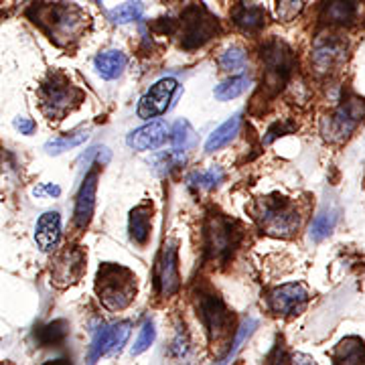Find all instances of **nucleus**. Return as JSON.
I'll list each match as a JSON object with an SVG mask.
<instances>
[{"mask_svg": "<svg viewBox=\"0 0 365 365\" xmlns=\"http://www.w3.org/2000/svg\"><path fill=\"white\" fill-rule=\"evenodd\" d=\"M26 16L59 47L76 43L90 23L88 13L73 2H35L26 9Z\"/></svg>", "mask_w": 365, "mask_h": 365, "instance_id": "1", "label": "nucleus"}, {"mask_svg": "<svg viewBox=\"0 0 365 365\" xmlns=\"http://www.w3.org/2000/svg\"><path fill=\"white\" fill-rule=\"evenodd\" d=\"M252 213L264 234L274 237H292L299 232V209L287 197H262L254 203Z\"/></svg>", "mask_w": 365, "mask_h": 365, "instance_id": "2", "label": "nucleus"}, {"mask_svg": "<svg viewBox=\"0 0 365 365\" xmlns=\"http://www.w3.org/2000/svg\"><path fill=\"white\" fill-rule=\"evenodd\" d=\"M205 237V260L215 264H225L234 256L235 248L242 242L240 223L225 217L223 213L211 211L203 225Z\"/></svg>", "mask_w": 365, "mask_h": 365, "instance_id": "3", "label": "nucleus"}, {"mask_svg": "<svg viewBox=\"0 0 365 365\" xmlns=\"http://www.w3.org/2000/svg\"><path fill=\"white\" fill-rule=\"evenodd\" d=\"M134 274L128 268H122L116 264H104L98 272V297L106 309L122 311L126 309L136 294Z\"/></svg>", "mask_w": 365, "mask_h": 365, "instance_id": "4", "label": "nucleus"}, {"mask_svg": "<svg viewBox=\"0 0 365 365\" xmlns=\"http://www.w3.org/2000/svg\"><path fill=\"white\" fill-rule=\"evenodd\" d=\"M41 110L49 120H61L83 100V93L63 73H49L39 88Z\"/></svg>", "mask_w": 365, "mask_h": 365, "instance_id": "5", "label": "nucleus"}, {"mask_svg": "<svg viewBox=\"0 0 365 365\" xmlns=\"http://www.w3.org/2000/svg\"><path fill=\"white\" fill-rule=\"evenodd\" d=\"M181 35L182 49H197L213 39L220 31V23L203 4H191L181 14V23H177L175 33Z\"/></svg>", "mask_w": 365, "mask_h": 365, "instance_id": "6", "label": "nucleus"}, {"mask_svg": "<svg viewBox=\"0 0 365 365\" xmlns=\"http://www.w3.org/2000/svg\"><path fill=\"white\" fill-rule=\"evenodd\" d=\"M262 63H264V90L268 96H274L282 90L287 83L292 67H294V53L290 51L287 43L270 41L262 49Z\"/></svg>", "mask_w": 365, "mask_h": 365, "instance_id": "7", "label": "nucleus"}, {"mask_svg": "<svg viewBox=\"0 0 365 365\" xmlns=\"http://www.w3.org/2000/svg\"><path fill=\"white\" fill-rule=\"evenodd\" d=\"M365 120V102L357 96H349L335 110L333 116L323 120V136L331 143H341L351 136V132Z\"/></svg>", "mask_w": 365, "mask_h": 365, "instance_id": "8", "label": "nucleus"}, {"mask_svg": "<svg viewBox=\"0 0 365 365\" xmlns=\"http://www.w3.org/2000/svg\"><path fill=\"white\" fill-rule=\"evenodd\" d=\"M197 311L203 319V325L207 329L211 343L227 337L230 325H232V313L225 309L223 300L209 290H201L197 294Z\"/></svg>", "mask_w": 365, "mask_h": 365, "instance_id": "9", "label": "nucleus"}, {"mask_svg": "<svg viewBox=\"0 0 365 365\" xmlns=\"http://www.w3.org/2000/svg\"><path fill=\"white\" fill-rule=\"evenodd\" d=\"M155 284L160 297H173L179 287V262H177V242L169 240L158 254L157 266H155Z\"/></svg>", "mask_w": 365, "mask_h": 365, "instance_id": "10", "label": "nucleus"}, {"mask_svg": "<svg viewBox=\"0 0 365 365\" xmlns=\"http://www.w3.org/2000/svg\"><path fill=\"white\" fill-rule=\"evenodd\" d=\"M309 302V292L302 284L290 282V284H282V287L274 288L268 294V307L274 314H299L304 304Z\"/></svg>", "mask_w": 365, "mask_h": 365, "instance_id": "11", "label": "nucleus"}, {"mask_svg": "<svg viewBox=\"0 0 365 365\" xmlns=\"http://www.w3.org/2000/svg\"><path fill=\"white\" fill-rule=\"evenodd\" d=\"M175 91H177V79L165 78L157 81L140 98V102H138V116L148 120V118H157L163 112H167Z\"/></svg>", "mask_w": 365, "mask_h": 365, "instance_id": "12", "label": "nucleus"}, {"mask_svg": "<svg viewBox=\"0 0 365 365\" xmlns=\"http://www.w3.org/2000/svg\"><path fill=\"white\" fill-rule=\"evenodd\" d=\"M86 270V254L79 248L66 250L53 264V282L57 287L73 284Z\"/></svg>", "mask_w": 365, "mask_h": 365, "instance_id": "13", "label": "nucleus"}, {"mask_svg": "<svg viewBox=\"0 0 365 365\" xmlns=\"http://www.w3.org/2000/svg\"><path fill=\"white\" fill-rule=\"evenodd\" d=\"M361 0H325L321 19L325 25L351 26L359 21Z\"/></svg>", "mask_w": 365, "mask_h": 365, "instance_id": "14", "label": "nucleus"}, {"mask_svg": "<svg viewBox=\"0 0 365 365\" xmlns=\"http://www.w3.org/2000/svg\"><path fill=\"white\" fill-rule=\"evenodd\" d=\"M347 45L345 41H341L337 35H321L317 37L313 47V63L319 71H327L335 63H339L345 59Z\"/></svg>", "mask_w": 365, "mask_h": 365, "instance_id": "15", "label": "nucleus"}, {"mask_svg": "<svg viewBox=\"0 0 365 365\" xmlns=\"http://www.w3.org/2000/svg\"><path fill=\"white\" fill-rule=\"evenodd\" d=\"M170 136L169 126L167 122L163 120H155V122H148L140 128L132 130L126 136V144L134 148V150H155L160 144L165 143Z\"/></svg>", "mask_w": 365, "mask_h": 365, "instance_id": "16", "label": "nucleus"}, {"mask_svg": "<svg viewBox=\"0 0 365 365\" xmlns=\"http://www.w3.org/2000/svg\"><path fill=\"white\" fill-rule=\"evenodd\" d=\"M96 189H98V169H91L79 187L78 199H76V227L86 230L91 222L93 207H96Z\"/></svg>", "mask_w": 365, "mask_h": 365, "instance_id": "17", "label": "nucleus"}, {"mask_svg": "<svg viewBox=\"0 0 365 365\" xmlns=\"http://www.w3.org/2000/svg\"><path fill=\"white\" fill-rule=\"evenodd\" d=\"M61 237V215L57 211H45L35 227V240L41 252L49 254L57 248Z\"/></svg>", "mask_w": 365, "mask_h": 365, "instance_id": "18", "label": "nucleus"}, {"mask_svg": "<svg viewBox=\"0 0 365 365\" xmlns=\"http://www.w3.org/2000/svg\"><path fill=\"white\" fill-rule=\"evenodd\" d=\"M232 19L242 31L254 33L266 25V11L258 4H237L232 13Z\"/></svg>", "mask_w": 365, "mask_h": 365, "instance_id": "19", "label": "nucleus"}, {"mask_svg": "<svg viewBox=\"0 0 365 365\" xmlns=\"http://www.w3.org/2000/svg\"><path fill=\"white\" fill-rule=\"evenodd\" d=\"M150 222H153V207L148 203H143L138 207L130 211V222H128V230H130V237L144 246L148 242L150 235Z\"/></svg>", "mask_w": 365, "mask_h": 365, "instance_id": "20", "label": "nucleus"}, {"mask_svg": "<svg viewBox=\"0 0 365 365\" xmlns=\"http://www.w3.org/2000/svg\"><path fill=\"white\" fill-rule=\"evenodd\" d=\"M93 66H96V71L104 79H116L122 76V71L126 67V55L122 51H116V49H110V51L96 55Z\"/></svg>", "mask_w": 365, "mask_h": 365, "instance_id": "21", "label": "nucleus"}, {"mask_svg": "<svg viewBox=\"0 0 365 365\" xmlns=\"http://www.w3.org/2000/svg\"><path fill=\"white\" fill-rule=\"evenodd\" d=\"M240 126H242V116L240 114H235L230 120H225L220 128H215V130L209 134L207 143H205V150L207 153H215V150H220L223 148L225 144H230L235 138V134L240 130Z\"/></svg>", "mask_w": 365, "mask_h": 365, "instance_id": "22", "label": "nucleus"}, {"mask_svg": "<svg viewBox=\"0 0 365 365\" xmlns=\"http://www.w3.org/2000/svg\"><path fill=\"white\" fill-rule=\"evenodd\" d=\"M335 364H365V345L359 337H347L337 345L333 353Z\"/></svg>", "mask_w": 365, "mask_h": 365, "instance_id": "23", "label": "nucleus"}, {"mask_svg": "<svg viewBox=\"0 0 365 365\" xmlns=\"http://www.w3.org/2000/svg\"><path fill=\"white\" fill-rule=\"evenodd\" d=\"M112 341H114V325H102L98 327L93 331V337H91V345H90V353H88V361L90 364H96L102 355L110 353L112 349Z\"/></svg>", "mask_w": 365, "mask_h": 365, "instance_id": "24", "label": "nucleus"}, {"mask_svg": "<svg viewBox=\"0 0 365 365\" xmlns=\"http://www.w3.org/2000/svg\"><path fill=\"white\" fill-rule=\"evenodd\" d=\"M144 14V4L138 0H130V2H124L116 9H112L108 16L114 25H128L134 21H140Z\"/></svg>", "mask_w": 365, "mask_h": 365, "instance_id": "25", "label": "nucleus"}, {"mask_svg": "<svg viewBox=\"0 0 365 365\" xmlns=\"http://www.w3.org/2000/svg\"><path fill=\"white\" fill-rule=\"evenodd\" d=\"M88 138H90V132L88 130L71 132V134H66V136H61V138L49 140V143L45 144V150H47L49 155H61V153H66V150L73 148V146L83 144Z\"/></svg>", "mask_w": 365, "mask_h": 365, "instance_id": "26", "label": "nucleus"}, {"mask_svg": "<svg viewBox=\"0 0 365 365\" xmlns=\"http://www.w3.org/2000/svg\"><path fill=\"white\" fill-rule=\"evenodd\" d=\"M170 140L175 144V148H179V150H189V148H193L197 143V134L193 130V126L187 122V120H179L175 126H173V132H170Z\"/></svg>", "mask_w": 365, "mask_h": 365, "instance_id": "27", "label": "nucleus"}, {"mask_svg": "<svg viewBox=\"0 0 365 365\" xmlns=\"http://www.w3.org/2000/svg\"><path fill=\"white\" fill-rule=\"evenodd\" d=\"M67 335V325L63 321H55V323H49V325L39 327L35 331V337L39 341L43 347H49V345H57L61 341L66 339Z\"/></svg>", "mask_w": 365, "mask_h": 365, "instance_id": "28", "label": "nucleus"}, {"mask_svg": "<svg viewBox=\"0 0 365 365\" xmlns=\"http://www.w3.org/2000/svg\"><path fill=\"white\" fill-rule=\"evenodd\" d=\"M250 86V78L248 76H237V78L227 79L220 83L215 88V98L222 100V102H227V100H234L237 96H242L244 91L248 90Z\"/></svg>", "mask_w": 365, "mask_h": 365, "instance_id": "29", "label": "nucleus"}, {"mask_svg": "<svg viewBox=\"0 0 365 365\" xmlns=\"http://www.w3.org/2000/svg\"><path fill=\"white\" fill-rule=\"evenodd\" d=\"M223 181V170L220 167H211L207 170H197L189 177V187H195V189H215L220 182Z\"/></svg>", "mask_w": 365, "mask_h": 365, "instance_id": "30", "label": "nucleus"}, {"mask_svg": "<svg viewBox=\"0 0 365 365\" xmlns=\"http://www.w3.org/2000/svg\"><path fill=\"white\" fill-rule=\"evenodd\" d=\"M335 223H337V213L335 211H323L314 217L313 227H311V240L314 242H321L325 240L327 235L335 230Z\"/></svg>", "mask_w": 365, "mask_h": 365, "instance_id": "31", "label": "nucleus"}, {"mask_svg": "<svg viewBox=\"0 0 365 365\" xmlns=\"http://www.w3.org/2000/svg\"><path fill=\"white\" fill-rule=\"evenodd\" d=\"M181 163H185V150L173 148V150H167V153L158 155L157 160H155V170H157V175L165 177L173 169H177Z\"/></svg>", "mask_w": 365, "mask_h": 365, "instance_id": "32", "label": "nucleus"}, {"mask_svg": "<svg viewBox=\"0 0 365 365\" xmlns=\"http://www.w3.org/2000/svg\"><path fill=\"white\" fill-rule=\"evenodd\" d=\"M246 51L242 49V47H230L227 51L222 53V57H220V66H222L223 71H240V69H244L246 66Z\"/></svg>", "mask_w": 365, "mask_h": 365, "instance_id": "33", "label": "nucleus"}, {"mask_svg": "<svg viewBox=\"0 0 365 365\" xmlns=\"http://www.w3.org/2000/svg\"><path fill=\"white\" fill-rule=\"evenodd\" d=\"M258 327V323L254 321V319H246L244 323H242V327L237 329V335H235V339L234 343H232V347H230V351H227V355L223 357V361L222 364H227V361H232L235 357V353L240 351L242 349V345L248 341V337L254 333V329Z\"/></svg>", "mask_w": 365, "mask_h": 365, "instance_id": "34", "label": "nucleus"}, {"mask_svg": "<svg viewBox=\"0 0 365 365\" xmlns=\"http://www.w3.org/2000/svg\"><path fill=\"white\" fill-rule=\"evenodd\" d=\"M304 9V0H276V16L284 23L297 19Z\"/></svg>", "mask_w": 365, "mask_h": 365, "instance_id": "35", "label": "nucleus"}, {"mask_svg": "<svg viewBox=\"0 0 365 365\" xmlns=\"http://www.w3.org/2000/svg\"><path fill=\"white\" fill-rule=\"evenodd\" d=\"M153 341H155V323L153 321H146L140 329V335H138V339L134 343V347H132V353L134 355H140L144 353L150 345H153Z\"/></svg>", "mask_w": 365, "mask_h": 365, "instance_id": "36", "label": "nucleus"}, {"mask_svg": "<svg viewBox=\"0 0 365 365\" xmlns=\"http://www.w3.org/2000/svg\"><path fill=\"white\" fill-rule=\"evenodd\" d=\"M128 337H130V323H128V321L114 325V341H112V349H110V353L122 351V347L126 345Z\"/></svg>", "mask_w": 365, "mask_h": 365, "instance_id": "37", "label": "nucleus"}, {"mask_svg": "<svg viewBox=\"0 0 365 365\" xmlns=\"http://www.w3.org/2000/svg\"><path fill=\"white\" fill-rule=\"evenodd\" d=\"M294 130V124L292 122H287V120H282V122H276L274 126H270V130H268V136L264 138V144H272L278 136H284L288 132Z\"/></svg>", "mask_w": 365, "mask_h": 365, "instance_id": "38", "label": "nucleus"}, {"mask_svg": "<svg viewBox=\"0 0 365 365\" xmlns=\"http://www.w3.org/2000/svg\"><path fill=\"white\" fill-rule=\"evenodd\" d=\"M14 128L21 132V134H33L35 128H37V124H35L31 118L19 116V118H14Z\"/></svg>", "mask_w": 365, "mask_h": 365, "instance_id": "39", "label": "nucleus"}, {"mask_svg": "<svg viewBox=\"0 0 365 365\" xmlns=\"http://www.w3.org/2000/svg\"><path fill=\"white\" fill-rule=\"evenodd\" d=\"M93 2H96V4H100V6L104 4V0H93Z\"/></svg>", "mask_w": 365, "mask_h": 365, "instance_id": "40", "label": "nucleus"}]
</instances>
